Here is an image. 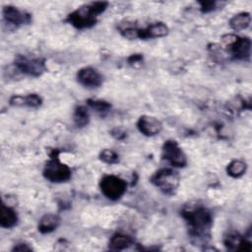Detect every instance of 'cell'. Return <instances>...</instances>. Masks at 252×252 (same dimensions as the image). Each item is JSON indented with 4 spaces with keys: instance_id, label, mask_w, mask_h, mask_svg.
Masks as SVG:
<instances>
[{
    "instance_id": "obj_22",
    "label": "cell",
    "mask_w": 252,
    "mask_h": 252,
    "mask_svg": "<svg viewBox=\"0 0 252 252\" xmlns=\"http://www.w3.org/2000/svg\"><path fill=\"white\" fill-rule=\"evenodd\" d=\"M42 103V98L37 94H29L23 95V106L38 107Z\"/></svg>"
},
{
    "instance_id": "obj_18",
    "label": "cell",
    "mask_w": 252,
    "mask_h": 252,
    "mask_svg": "<svg viewBox=\"0 0 252 252\" xmlns=\"http://www.w3.org/2000/svg\"><path fill=\"white\" fill-rule=\"evenodd\" d=\"M247 169V164L242 159H234L230 161L226 166V172L229 176L237 178L242 176Z\"/></svg>"
},
{
    "instance_id": "obj_15",
    "label": "cell",
    "mask_w": 252,
    "mask_h": 252,
    "mask_svg": "<svg viewBox=\"0 0 252 252\" xmlns=\"http://www.w3.org/2000/svg\"><path fill=\"white\" fill-rule=\"evenodd\" d=\"M18 221V216L14 209L6 206L4 203L1 206L0 213V225L4 228H11L16 225Z\"/></svg>"
},
{
    "instance_id": "obj_4",
    "label": "cell",
    "mask_w": 252,
    "mask_h": 252,
    "mask_svg": "<svg viewBox=\"0 0 252 252\" xmlns=\"http://www.w3.org/2000/svg\"><path fill=\"white\" fill-rule=\"evenodd\" d=\"M151 182L166 195H174L180 182L179 175L171 168L158 169L151 177Z\"/></svg>"
},
{
    "instance_id": "obj_7",
    "label": "cell",
    "mask_w": 252,
    "mask_h": 252,
    "mask_svg": "<svg viewBox=\"0 0 252 252\" xmlns=\"http://www.w3.org/2000/svg\"><path fill=\"white\" fill-rule=\"evenodd\" d=\"M14 65L19 72L32 77H38L46 71V66L43 59L30 58L21 54L16 56Z\"/></svg>"
},
{
    "instance_id": "obj_17",
    "label": "cell",
    "mask_w": 252,
    "mask_h": 252,
    "mask_svg": "<svg viewBox=\"0 0 252 252\" xmlns=\"http://www.w3.org/2000/svg\"><path fill=\"white\" fill-rule=\"evenodd\" d=\"M133 244V239L123 233H115L109 240V249L111 250H123Z\"/></svg>"
},
{
    "instance_id": "obj_10",
    "label": "cell",
    "mask_w": 252,
    "mask_h": 252,
    "mask_svg": "<svg viewBox=\"0 0 252 252\" xmlns=\"http://www.w3.org/2000/svg\"><path fill=\"white\" fill-rule=\"evenodd\" d=\"M78 82L86 88H98L102 84L101 74L93 67H84L77 73Z\"/></svg>"
},
{
    "instance_id": "obj_1",
    "label": "cell",
    "mask_w": 252,
    "mask_h": 252,
    "mask_svg": "<svg viewBox=\"0 0 252 252\" xmlns=\"http://www.w3.org/2000/svg\"><path fill=\"white\" fill-rule=\"evenodd\" d=\"M181 215L187 223L189 234L193 238L201 240L210 236L213 217L207 208L203 206H190L184 208Z\"/></svg>"
},
{
    "instance_id": "obj_21",
    "label": "cell",
    "mask_w": 252,
    "mask_h": 252,
    "mask_svg": "<svg viewBox=\"0 0 252 252\" xmlns=\"http://www.w3.org/2000/svg\"><path fill=\"white\" fill-rule=\"evenodd\" d=\"M88 105L94 109L96 112H106L111 108V104L105 100L102 99H88L87 101Z\"/></svg>"
},
{
    "instance_id": "obj_9",
    "label": "cell",
    "mask_w": 252,
    "mask_h": 252,
    "mask_svg": "<svg viewBox=\"0 0 252 252\" xmlns=\"http://www.w3.org/2000/svg\"><path fill=\"white\" fill-rule=\"evenodd\" d=\"M2 13H3V18L5 22L8 25H11L14 27H20L22 25L30 24L32 20V17L29 13L22 11L17 7L11 6V5L4 6Z\"/></svg>"
},
{
    "instance_id": "obj_25",
    "label": "cell",
    "mask_w": 252,
    "mask_h": 252,
    "mask_svg": "<svg viewBox=\"0 0 252 252\" xmlns=\"http://www.w3.org/2000/svg\"><path fill=\"white\" fill-rule=\"evenodd\" d=\"M143 61V56L141 54H132L129 58H128V64L136 67L137 65H141Z\"/></svg>"
},
{
    "instance_id": "obj_23",
    "label": "cell",
    "mask_w": 252,
    "mask_h": 252,
    "mask_svg": "<svg viewBox=\"0 0 252 252\" xmlns=\"http://www.w3.org/2000/svg\"><path fill=\"white\" fill-rule=\"evenodd\" d=\"M121 34L128 39H137L139 38V29L126 28L121 30Z\"/></svg>"
},
{
    "instance_id": "obj_12",
    "label": "cell",
    "mask_w": 252,
    "mask_h": 252,
    "mask_svg": "<svg viewBox=\"0 0 252 252\" xmlns=\"http://www.w3.org/2000/svg\"><path fill=\"white\" fill-rule=\"evenodd\" d=\"M224 245L229 250H238V251H247L251 250V242L246 240L243 236L236 232L228 233L224 236Z\"/></svg>"
},
{
    "instance_id": "obj_6",
    "label": "cell",
    "mask_w": 252,
    "mask_h": 252,
    "mask_svg": "<svg viewBox=\"0 0 252 252\" xmlns=\"http://www.w3.org/2000/svg\"><path fill=\"white\" fill-rule=\"evenodd\" d=\"M222 41L234 59L248 60L251 54V40L248 37H240L235 34H226L222 36Z\"/></svg>"
},
{
    "instance_id": "obj_19",
    "label": "cell",
    "mask_w": 252,
    "mask_h": 252,
    "mask_svg": "<svg viewBox=\"0 0 252 252\" xmlns=\"http://www.w3.org/2000/svg\"><path fill=\"white\" fill-rule=\"evenodd\" d=\"M73 120L77 127L86 126L90 121V114L88 108L84 105L77 106L73 113Z\"/></svg>"
},
{
    "instance_id": "obj_20",
    "label": "cell",
    "mask_w": 252,
    "mask_h": 252,
    "mask_svg": "<svg viewBox=\"0 0 252 252\" xmlns=\"http://www.w3.org/2000/svg\"><path fill=\"white\" fill-rule=\"evenodd\" d=\"M99 159L107 164H115L119 162V156L113 150L104 149L99 153Z\"/></svg>"
},
{
    "instance_id": "obj_11",
    "label": "cell",
    "mask_w": 252,
    "mask_h": 252,
    "mask_svg": "<svg viewBox=\"0 0 252 252\" xmlns=\"http://www.w3.org/2000/svg\"><path fill=\"white\" fill-rule=\"evenodd\" d=\"M137 127L143 135L152 137V136L158 135L161 131L162 124L158 118H156L154 116L142 115L138 119Z\"/></svg>"
},
{
    "instance_id": "obj_5",
    "label": "cell",
    "mask_w": 252,
    "mask_h": 252,
    "mask_svg": "<svg viewBox=\"0 0 252 252\" xmlns=\"http://www.w3.org/2000/svg\"><path fill=\"white\" fill-rule=\"evenodd\" d=\"M99 188L101 193L109 200L116 201L120 199L127 189V183L122 178L107 174L103 175L99 181Z\"/></svg>"
},
{
    "instance_id": "obj_26",
    "label": "cell",
    "mask_w": 252,
    "mask_h": 252,
    "mask_svg": "<svg viewBox=\"0 0 252 252\" xmlns=\"http://www.w3.org/2000/svg\"><path fill=\"white\" fill-rule=\"evenodd\" d=\"M32 248L29 247L27 244L25 243H21V244H18L16 245L14 248H13V251H31Z\"/></svg>"
},
{
    "instance_id": "obj_3",
    "label": "cell",
    "mask_w": 252,
    "mask_h": 252,
    "mask_svg": "<svg viewBox=\"0 0 252 252\" xmlns=\"http://www.w3.org/2000/svg\"><path fill=\"white\" fill-rule=\"evenodd\" d=\"M42 173L44 178L48 181L53 183H61L69 180L72 172L67 164L60 161L58 152L54 150L50 155V159L45 163Z\"/></svg>"
},
{
    "instance_id": "obj_16",
    "label": "cell",
    "mask_w": 252,
    "mask_h": 252,
    "mask_svg": "<svg viewBox=\"0 0 252 252\" xmlns=\"http://www.w3.org/2000/svg\"><path fill=\"white\" fill-rule=\"evenodd\" d=\"M250 22H251L250 14L247 12H241L234 15L229 20V26L233 31L240 32L247 29L250 25Z\"/></svg>"
},
{
    "instance_id": "obj_8",
    "label": "cell",
    "mask_w": 252,
    "mask_h": 252,
    "mask_svg": "<svg viewBox=\"0 0 252 252\" xmlns=\"http://www.w3.org/2000/svg\"><path fill=\"white\" fill-rule=\"evenodd\" d=\"M161 157L174 167H184L187 164V158L178 143L174 140H167L162 145Z\"/></svg>"
},
{
    "instance_id": "obj_2",
    "label": "cell",
    "mask_w": 252,
    "mask_h": 252,
    "mask_svg": "<svg viewBox=\"0 0 252 252\" xmlns=\"http://www.w3.org/2000/svg\"><path fill=\"white\" fill-rule=\"evenodd\" d=\"M108 6L107 2H91L89 4L78 7L71 12L66 21L76 29H89L95 25L98 15L103 13Z\"/></svg>"
},
{
    "instance_id": "obj_14",
    "label": "cell",
    "mask_w": 252,
    "mask_h": 252,
    "mask_svg": "<svg viewBox=\"0 0 252 252\" xmlns=\"http://www.w3.org/2000/svg\"><path fill=\"white\" fill-rule=\"evenodd\" d=\"M60 223V218L54 214H46L44 215L38 222L37 228L41 233H49L55 230Z\"/></svg>"
},
{
    "instance_id": "obj_24",
    "label": "cell",
    "mask_w": 252,
    "mask_h": 252,
    "mask_svg": "<svg viewBox=\"0 0 252 252\" xmlns=\"http://www.w3.org/2000/svg\"><path fill=\"white\" fill-rule=\"evenodd\" d=\"M201 7V11L202 13H208V12H211L213 10L216 9V2H213V1H201L199 2Z\"/></svg>"
},
{
    "instance_id": "obj_13",
    "label": "cell",
    "mask_w": 252,
    "mask_h": 252,
    "mask_svg": "<svg viewBox=\"0 0 252 252\" xmlns=\"http://www.w3.org/2000/svg\"><path fill=\"white\" fill-rule=\"evenodd\" d=\"M168 33V28L163 23H155L146 29H139V38L161 37Z\"/></svg>"
}]
</instances>
